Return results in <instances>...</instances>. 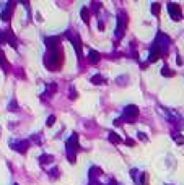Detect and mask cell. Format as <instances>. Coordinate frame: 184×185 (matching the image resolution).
Wrapping results in <instances>:
<instances>
[{"mask_svg": "<svg viewBox=\"0 0 184 185\" xmlns=\"http://www.w3.org/2000/svg\"><path fill=\"white\" fill-rule=\"evenodd\" d=\"M44 65L49 70H59L62 65V49L57 47V49L47 50L46 55H44Z\"/></svg>", "mask_w": 184, "mask_h": 185, "instance_id": "1", "label": "cell"}, {"mask_svg": "<svg viewBox=\"0 0 184 185\" xmlns=\"http://www.w3.org/2000/svg\"><path fill=\"white\" fill-rule=\"evenodd\" d=\"M80 150V144H78V135L77 133H72L70 138L67 140V159H69V162L75 164V161H77V153Z\"/></svg>", "mask_w": 184, "mask_h": 185, "instance_id": "2", "label": "cell"}, {"mask_svg": "<svg viewBox=\"0 0 184 185\" xmlns=\"http://www.w3.org/2000/svg\"><path fill=\"white\" fill-rule=\"evenodd\" d=\"M155 46L158 47L160 55H161V57H166L168 55V47H170V38H168L165 33H158L157 39H155Z\"/></svg>", "mask_w": 184, "mask_h": 185, "instance_id": "3", "label": "cell"}, {"mask_svg": "<svg viewBox=\"0 0 184 185\" xmlns=\"http://www.w3.org/2000/svg\"><path fill=\"white\" fill-rule=\"evenodd\" d=\"M139 117V107L137 106H134V104H129V106H126L124 107V111H122V115H121V119L124 120V122H135Z\"/></svg>", "mask_w": 184, "mask_h": 185, "instance_id": "4", "label": "cell"}, {"mask_svg": "<svg viewBox=\"0 0 184 185\" xmlns=\"http://www.w3.org/2000/svg\"><path fill=\"white\" fill-rule=\"evenodd\" d=\"M126 26H127V15H126V11H119L117 13V29H116V38L117 39L124 38Z\"/></svg>", "mask_w": 184, "mask_h": 185, "instance_id": "5", "label": "cell"}, {"mask_svg": "<svg viewBox=\"0 0 184 185\" xmlns=\"http://www.w3.org/2000/svg\"><path fill=\"white\" fill-rule=\"evenodd\" d=\"M65 38H69L70 41H72V44H73V47H75V52H77V55L82 59V42H80V36L69 31V33H65Z\"/></svg>", "mask_w": 184, "mask_h": 185, "instance_id": "6", "label": "cell"}, {"mask_svg": "<svg viewBox=\"0 0 184 185\" xmlns=\"http://www.w3.org/2000/svg\"><path fill=\"white\" fill-rule=\"evenodd\" d=\"M10 148L18 153H21V154H25L28 151V148H30V140H20V141H15V143H10Z\"/></svg>", "mask_w": 184, "mask_h": 185, "instance_id": "7", "label": "cell"}, {"mask_svg": "<svg viewBox=\"0 0 184 185\" xmlns=\"http://www.w3.org/2000/svg\"><path fill=\"white\" fill-rule=\"evenodd\" d=\"M168 11H170V17L174 20V21H179L182 18V11L179 8L178 3H168Z\"/></svg>", "mask_w": 184, "mask_h": 185, "instance_id": "8", "label": "cell"}, {"mask_svg": "<svg viewBox=\"0 0 184 185\" xmlns=\"http://www.w3.org/2000/svg\"><path fill=\"white\" fill-rule=\"evenodd\" d=\"M13 7H15V3H13V2H7L5 8H3V10H2V13H0V18H2V21L8 23L10 20H11V13H13Z\"/></svg>", "mask_w": 184, "mask_h": 185, "instance_id": "9", "label": "cell"}, {"mask_svg": "<svg viewBox=\"0 0 184 185\" xmlns=\"http://www.w3.org/2000/svg\"><path fill=\"white\" fill-rule=\"evenodd\" d=\"M160 57H161V55H160L158 47L153 44V46H151V49H150V55H148V59H147V62H148V63H153V62H157Z\"/></svg>", "mask_w": 184, "mask_h": 185, "instance_id": "10", "label": "cell"}, {"mask_svg": "<svg viewBox=\"0 0 184 185\" xmlns=\"http://www.w3.org/2000/svg\"><path fill=\"white\" fill-rule=\"evenodd\" d=\"M99 60H101V54L96 50H90V54H88V62H90L91 65H98Z\"/></svg>", "mask_w": 184, "mask_h": 185, "instance_id": "11", "label": "cell"}, {"mask_svg": "<svg viewBox=\"0 0 184 185\" xmlns=\"http://www.w3.org/2000/svg\"><path fill=\"white\" fill-rule=\"evenodd\" d=\"M99 175H103V171L98 166H93L90 169V180H98Z\"/></svg>", "mask_w": 184, "mask_h": 185, "instance_id": "12", "label": "cell"}, {"mask_svg": "<svg viewBox=\"0 0 184 185\" xmlns=\"http://www.w3.org/2000/svg\"><path fill=\"white\" fill-rule=\"evenodd\" d=\"M54 162V156L52 154H42L41 158H39V164L41 166H47V164Z\"/></svg>", "mask_w": 184, "mask_h": 185, "instance_id": "13", "label": "cell"}, {"mask_svg": "<svg viewBox=\"0 0 184 185\" xmlns=\"http://www.w3.org/2000/svg\"><path fill=\"white\" fill-rule=\"evenodd\" d=\"M108 138H109V141L111 143H114V144H119V143H122V138L119 136L116 132H109V135H108Z\"/></svg>", "mask_w": 184, "mask_h": 185, "instance_id": "14", "label": "cell"}, {"mask_svg": "<svg viewBox=\"0 0 184 185\" xmlns=\"http://www.w3.org/2000/svg\"><path fill=\"white\" fill-rule=\"evenodd\" d=\"M80 17H82V20H83V23H90V10L88 8H85V7H83L82 10H80Z\"/></svg>", "mask_w": 184, "mask_h": 185, "instance_id": "15", "label": "cell"}, {"mask_svg": "<svg viewBox=\"0 0 184 185\" xmlns=\"http://www.w3.org/2000/svg\"><path fill=\"white\" fill-rule=\"evenodd\" d=\"M91 83H93V84H104L106 78L103 75H93V76H91Z\"/></svg>", "mask_w": 184, "mask_h": 185, "instance_id": "16", "label": "cell"}, {"mask_svg": "<svg viewBox=\"0 0 184 185\" xmlns=\"http://www.w3.org/2000/svg\"><path fill=\"white\" fill-rule=\"evenodd\" d=\"M55 89H57V84H55V83H51V84H49V88H47V91H46V94L42 96V99L49 98V96L52 94V92H55Z\"/></svg>", "mask_w": 184, "mask_h": 185, "instance_id": "17", "label": "cell"}, {"mask_svg": "<svg viewBox=\"0 0 184 185\" xmlns=\"http://www.w3.org/2000/svg\"><path fill=\"white\" fill-rule=\"evenodd\" d=\"M161 75H163V76H166V78H170V76H173V75H174V71H173V70H170V68H168V67L165 65V67L161 68Z\"/></svg>", "mask_w": 184, "mask_h": 185, "instance_id": "18", "label": "cell"}, {"mask_svg": "<svg viewBox=\"0 0 184 185\" xmlns=\"http://www.w3.org/2000/svg\"><path fill=\"white\" fill-rule=\"evenodd\" d=\"M151 13L157 17V15H160V3H157V2H153L151 3Z\"/></svg>", "mask_w": 184, "mask_h": 185, "instance_id": "19", "label": "cell"}, {"mask_svg": "<svg viewBox=\"0 0 184 185\" xmlns=\"http://www.w3.org/2000/svg\"><path fill=\"white\" fill-rule=\"evenodd\" d=\"M140 183L142 185H148V174H147V172H143V174L140 175Z\"/></svg>", "mask_w": 184, "mask_h": 185, "instance_id": "20", "label": "cell"}, {"mask_svg": "<svg viewBox=\"0 0 184 185\" xmlns=\"http://www.w3.org/2000/svg\"><path fill=\"white\" fill-rule=\"evenodd\" d=\"M55 123V115H49V117H47V120H46V125L47 127H52Z\"/></svg>", "mask_w": 184, "mask_h": 185, "instance_id": "21", "label": "cell"}, {"mask_svg": "<svg viewBox=\"0 0 184 185\" xmlns=\"http://www.w3.org/2000/svg\"><path fill=\"white\" fill-rule=\"evenodd\" d=\"M69 98L72 99V101L78 98V94H77V91H75V88H73V86H70V94H69Z\"/></svg>", "mask_w": 184, "mask_h": 185, "instance_id": "22", "label": "cell"}, {"mask_svg": "<svg viewBox=\"0 0 184 185\" xmlns=\"http://www.w3.org/2000/svg\"><path fill=\"white\" fill-rule=\"evenodd\" d=\"M17 109H18V102L17 101H11L8 104V111H17Z\"/></svg>", "mask_w": 184, "mask_h": 185, "instance_id": "23", "label": "cell"}, {"mask_svg": "<svg viewBox=\"0 0 184 185\" xmlns=\"http://www.w3.org/2000/svg\"><path fill=\"white\" fill-rule=\"evenodd\" d=\"M137 138L142 140V141H148V136H147L145 133H142V132H139V133H137Z\"/></svg>", "mask_w": 184, "mask_h": 185, "instance_id": "24", "label": "cell"}, {"mask_svg": "<svg viewBox=\"0 0 184 185\" xmlns=\"http://www.w3.org/2000/svg\"><path fill=\"white\" fill-rule=\"evenodd\" d=\"M124 143H126L127 146H134V144H135V141L132 138H126V141H124Z\"/></svg>", "mask_w": 184, "mask_h": 185, "instance_id": "25", "label": "cell"}, {"mask_svg": "<svg viewBox=\"0 0 184 185\" xmlns=\"http://www.w3.org/2000/svg\"><path fill=\"white\" fill-rule=\"evenodd\" d=\"M122 123H124V120H122V119H116V120H114V125H116V127H121Z\"/></svg>", "mask_w": 184, "mask_h": 185, "instance_id": "26", "label": "cell"}, {"mask_svg": "<svg viewBox=\"0 0 184 185\" xmlns=\"http://www.w3.org/2000/svg\"><path fill=\"white\" fill-rule=\"evenodd\" d=\"M116 81H117L119 84H122V83H126V81H127V76H122V78H117V80H116Z\"/></svg>", "mask_w": 184, "mask_h": 185, "instance_id": "27", "label": "cell"}, {"mask_svg": "<svg viewBox=\"0 0 184 185\" xmlns=\"http://www.w3.org/2000/svg\"><path fill=\"white\" fill-rule=\"evenodd\" d=\"M49 175H51V177H57V175H59V171H57V169H55V171H51Z\"/></svg>", "mask_w": 184, "mask_h": 185, "instance_id": "28", "label": "cell"}, {"mask_svg": "<svg viewBox=\"0 0 184 185\" xmlns=\"http://www.w3.org/2000/svg\"><path fill=\"white\" fill-rule=\"evenodd\" d=\"M98 28H99V29H104V23H103V21H99V25H98Z\"/></svg>", "mask_w": 184, "mask_h": 185, "instance_id": "29", "label": "cell"}, {"mask_svg": "<svg viewBox=\"0 0 184 185\" xmlns=\"http://www.w3.org/2000/svg\"><path fill=\"white\" fill-rule=\"evenodd\" d=\"M90 185H99L98 180H90Z\"/></svg>", "mask_w": 184, "mask_h": 185, "instance_id": "30", "label": "cell"}, {"mask_svg": "<svg viewBox=\"0 0 184 185\" xmlns=\"http://www.w3.org/2000/svg\"><path fill=\"white\" fill-rule=\"evenodd\" d=\"M109 185H117V183H116V180H111V182H109Z\"/></svg>", "mask_w": 184, "mask_h": 185, "instance_id": "31", "label": "cell"}, {"mask_svg": "<svg viewBox=\"0 0 184 185\" xmlns=\"http://www.w3.org/2000/svg\"><path fill=\"white\" fill-rule=\"evenodd\" d=\"M13 185H18V183H13Z\"/></svg>", "mask_w": 184, "mask_h": 185, "instance_id": "32", "label": "cell"}]
</instances>
